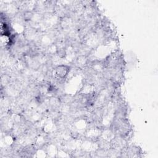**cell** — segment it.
<instances>
[{
    "label": "cell",
    "mask_w": 158,
    "mask_h": 158,
    "mask_svg": "<svg viewBox=\"0 0 158 158\" xmlns=\"http://www.w3.org/2000/svg\"><path fill=\"white\" fill-rule=\"evenodd\" d=\"M70 70V67L68 65L61 64L57 65L52 71V75L56 79H65Z\"/></svg>",
    "instance_id": "1"
},
{
    "label": "cell",
    "mask_w": 158,
    "mask_h": 158,
    "mask_svg": "<svg viewBox=\"0 0 158 158\" xmlns=\"http://www.w3.org/2000/svg\"><path fill=\"white\" fill-rule=\"evenodd\" d=\"M33 14L31 11L30 10H25L23 13V17L25 20H30L33 17Z\"/></svg>",
    "instance_id": "2"
}]
</instances>
